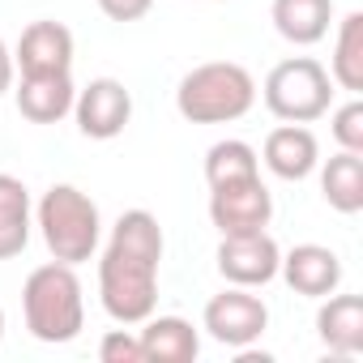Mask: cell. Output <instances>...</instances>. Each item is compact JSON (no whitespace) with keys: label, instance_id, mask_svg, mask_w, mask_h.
Here are the masks:
<instances>
[{"label":"cell","instance_id":"cell-1","mask_svg":"<svg viewBox=\"0 0 363 363\" xmlns=\"http://www.w3.org/2000/svg\"><path fill=\"white\" fill-rule=\"evenodd\" d=\"M162 227L150 210H124L99 261V299L116 325H141L158 308Z\"/></svg>","mask_w":363,"mask_h":363},{"label":"cell","instance_id":"cell-2","mask_svg":"<svg viewBox=\"0 0 363 363\" xmlns=\"http://www.w3.org/2000/svg\"><path fill=\"white\" fill-rule=\"evenodd\" d=\"M257 103V82L235 60H210L179 77L175 111L189 124H231L244 120Z\"/></svg>","mask_w":363,"mask_h":363},{"label":"cell","instance_id":"cell-3","mask_svg":"<svg viewBox=\"0 0 363 363\" xmlns=\"http://www.w3.org/2000/svg\"><path fill=\"white\" fill-rule=\"evenodd\" d=\"M22 312H26V329L39 342H48V346L73 342L86 325V299H82V282H77L73 265L48 261V265L30 269V278L22 286Z\"/></svg>","mask_w":363,"mask_h":363},{"label":"cell","instance_id":"cell-4","mask_svg":"<svg viewBox=\"0 0 363 363\" xmlns=\"http://www.w3.org/2000/svg\"><path fill=\"white\" fill-rule=\"evenodd\" d=\"M35 223L43 231V244H48L52 261H65V265L90 261L94 248H99V235H103L99 206L82 189H73V184H52L39 197Z\"/></svg>","mask_w":363,"mask_h":363},{"label":"cell","instance_id":"cell-5","mask_svg":"<svg viewBox=\"0 0 363 363\" xmlns=\"http://www.w3.org/2000/svg\"><path fill=\"white\" fill-rule=\"evenodd\" d=\"M261 94H265V107L282 124H312L333 103V77H329V69L320 60L291 56V60H282V65L269 69Z\"/></svg>","mask_w":363,"mask_h":363},{"label":"cell","instance_id":"cell-6","mask_svg":"<svg viewBox=\"0 0 363 363\" xmlns=\"http://www.w3.org/2000/svg\"><path fill=\"white\" fill-rule=\"evenodd\" d=\"M265 329H269V308H265V299L252 295V286H227L223 295H214L206 303V333L218 346L244 350Z\"/></svg>","mask_w":363,"mask_h":363},{"label":"cell","instance_id":"cell-7","mask_svg":"<svg viewBox=\"0 0 363 363\" xmlns=\"http://www.w3.org/2000/svg\"><path fill=\"white\" fill-rule=\"evenodd\" d=\"M269 218H274V197L261 184V175L210 189V223L218 227V235H252L265 231Z\"/></svg>","mask_w":363,"mask_h":363},{"label":"cell","instance_id":"cell-8","mask_svg":"<svg viewBox=\"0 0 363 363\" xmlns=\"http://www.w3.org/2000/svg\"><path fill=\"white\" fill-rule=\"evenodd\" d=\"M73 116H77V128L82 137L90 141H111L128 128L133 120V94L124 82L116 77H94L86 90H77L73 99Z\"/></svg>","mask_w":363,"mask_h":363},{"label":"cell","instance_id":"cell-9","mask_svg":"<svg viewBox=\"0 0 363 363\" xmlns=\"http://www.w3.org/2000/svg\"><path fill=\"white\" fill-rule=\"evenodd\" d=\"M218 274L231 286H265L278 278L282 265V248L274 244L269 231H252V235H223L218 244Z\"/></svg>","mask_w":363,"mask_h":363},{"label":"cell","instance_id":"cell-10","mask_svg":"<svg viewBox=\"0 0 363 363\" xmlns=\"http://www.w3.org/2000/svg\"><path fill=\"white\" fill-rule=\"evenodd\" d=\"M278 274L286 278V286L295 295L325 299V295H333L342 286V257L333 248H325V244H295L282 257Z\"/></svg>","mask_w":363,"mask_h":363},{"label":"cell","instance_id":"cell-11","mask_svg":"<svg viewBox=\"0 0 363 363\" xmlns=\"http://www.w3.org/2000/svg\"><path fill=\"white\" fill-rule=\"evenodd\" d=\"M13 65L22 73H69L73 69V30L65 22H30L13 48Z\"/></svg>","mask_w":363,"mask_h":363},{"label":"cell","instance_id":"cell-12","mask_svg":"<svg viewBox=\"0 0 363 363\" xmlns=\"http://www.w3.org/2000/svg\"><path fill=\"white\" fill-rule=\"evenodd\" d=\"M265 167L286 179V184H299L308 179L316 167H320V145H316V133L308 124H282L265 137V150H261Z\"/></svg>","mask_w":363,"mask_h":363},{"label":"cell","instance_id":"cell-13","mask_svg":"<svg viewBox=\"0 0 363 363\" xmlns=\"http://www.w3.org/2000/svg\"><path fill=\"white\" fill-rule=\"evenodd\" d=\"M13 99L30 124H60L73 111L77 86L69 73H22V86L13 90Z\"/></svg>","mask_w":363,"mask_h":363},{"label":"cell","instance_id":"cell-14","mask_svg":"<svg viewBox=\"0 0 363 363\" xmlns=\"http://www.w3.org/2000/svg\"><path fill=\"white\" fill-rule=\"evenodd\" d=\"M316 337L342 359L363 354V295H325L316 312Z\"/></svg>","mask_w":363,"mask_h":363},{"label":"cell","instance_id":"cell-15","mask_svg":"<svg viewBox=\"0 0 363 363\" xmlns=\"http://www.w3.org/2000/svg\"><path fill=\"white\" fill-rule=\"evenodd\" d=\"M137 333L145 346V363H193L201 354V337L184 316H145Z\"/></svg>","mask_w":363,"mask_h":363},{"label":"cell","instance_id":"cell-16","mask_svg":"<svg viewBox=\"0 0 363 363\" xmlns=\"http://www.w3.org/2000/svg\"><path fill=\"white\" fill-rule=\"evenodd\" d=\"M274 30L295 43V48H312L329 35L333 26V0H274Z\"/></svg>","mask_w":363,"mask_h":363},{"label":"cell","instance_id":"cell-17","mask_svg":"<svg viewBox=\"0 0 363 363\" xmlns=\"http://www.w3.org/2000/svg\"><path fill=\"white\" fill-rule=\"evenodd\" d=\"M30 244V193L18 175L0 171V261L22 257Z\"/></svg>","mask_w":363,"mask_h":363},{"label":"cell","instance_id":"cell-18","mask_svg":"<svg viewBox=\"0 0 363 363\" xmlns=\"http://www.w3.org/2000/svg\"><path fill=\"white\" fill-rule=\"evenodd\" d=\"M320 197L337 214H359L363 210V154H333L320 167Z\"/></svg>","mask_w":363,"mask_h":363},{"label":"cell","instance_id":"cell-19","mask_svg":"<svg viewBox=\"0 0 363 363\" xmlns=\"http://www.w3.org/2000/svg\"><path fill=\"white\" fill-rule=\"evenodd\" d=\"M329 77L333 86L359 94L363 90V13H346L337 22V39H333V60H329Z\"/></svg>","mask_w":363,"mask_h":363},{"label":"cell","instance_id":"cell-20","mask_svg":"<svg viewBox=\"0 0 363 363\" xmlns=\"http://www.w3.org/2000/svg\"><path fill=\"white\" fill-rule=\"evenodd\" d=\"M252 175H261V158L248 141L227 137V141H214L206 150V184L210 189L235 184V179H252Z\"/></svg>","mask_w":363,"mask_h":363},{"label":"cell","instance_id":"cell-21","mask_svg":"<svg viewBox=\"0 0 363 363\" xmlns=\"http://www.w3.org/2000/svg\"><path fill=\"white\" fill-rule=\"evenodd\" d=\"M329 133H333V141H337L342 150L363 154V103L350 99L346 107H337L333 120H329Z\"/></svg>","mask_w":363,"mask_h":363},{"label":"cell","instance_id":"cell-22","mask_svg":"<svg viewBox=\"0 0 363 363\" xmlns=\"http://www.w3.org/2000/svg\"><path fill=\"white\" fill-rule=\"evenodd\" d=\"M99 359L103 363H145V346L141 337L124 325V329H107L99 342Z\"/></svg>","mask_w":363,"mask_h":363},{"label":"cell","instance_id":"cell-23","mask_svg":"<svg viewBox=\"0 0 363 363\" xmlns=\"http://www.w3.org/2000/svg\"><path fill=\"white\" fill-rule=\"evenodd\" d=\"M99 9L111 18V22H141L150 9H154V0H99Z\"/></svg>","mask_w":363,"mask_h":363},{"label":"cell","instance_id":"cell-24","mask_svg":"<svg viewBox=\"0 0 363 363\" xmlns=\"http://www.w3.org/2000/svg\"><path fill=\"white\" fill-rule=\"evenodd\" d=\"M13 73H18L13 52L5 48V39H0V94H9V90H13Z\"/></svg>","mask_w":363,"mask_h":363},{"label":"cell","instance_id":"cell-25","mask_svg":"<svg viewBox=\"0 0 363 363\" xmlns=\"http://www.w3.org/2000/svg\"><path fill=\"white\" fill-rule=\"evenodd\" d=\"M0 337H5V308H0Z\"/></svg>","mask_w":363,"mask_h":363}]
</instances>
